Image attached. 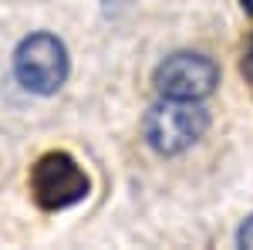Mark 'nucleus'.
<instances>
[{
	"label": "nucleus",
	"mask_w": 253,
	"mask_h": 250,
	"mask_svg": "<svg viewBox=\"0 0 253 250\" xmlns=\"http://www.w3.org/2000/svg\"><path fill=\"white\" fill-rule=\"evenodd\" d=\"M31 193L41 210H68L88 196V176L68 152H44L31 169Z\"/></svg>",
	"instance_id": "nucleus-3"
},
{
	"label": "nucleus",
	"mask_w": 253,
	"mask_h": 250,
	"mask_svg": "<svg viewBox=\"0 0 253 250\" xmlns=\"http://www.w3.org/2000/svg\"><path fill=\"white\" fill-rule=\"evenodd\" d=\"M236 240H240V247H253V216H247V223L240 227Z\"/></svg>",
	"instance_id": "nucleus-6"
},
{
	"label": "nucleus",
	"mask_w": 253,
	"mask_h": 250,
	"mask_svg": "<svg viewBox=\"0 0 253 250\" xmlns=\"http://www.w3.org/2000/svg\"><path fill=\"white\" fill-rule=\"evenodd\" d=\"M240 3H243V10H247V14H253V0H240Z\"/></svg>",
	"instance_id": "nucleus-7"
},
{
	"label": "nucleus",
	"mask_w": 253,
	"mask_h": 250,
	"mask_svg": "<svg viewBox=\"0 0 253 250\" xmlns=\"http://www.w3.org/2000/svg\"><path fill=\"white\" fill-rule=\"evenodd\" d=\"M240 71H243V78L253 85V38H250V44H247V51H243V64H240Z\"/></svg>",
	"instance_id": "nucleus-5"
},
{
	"label": "nucleus",
	"mask_w": 253,
	"mask_h": 250,
	"mask_svg": "<svg viewBox=\"0 0 253 250\" xmlns=\"http://www.w3.org/2000/svg\"><path fill=\"white\" fill-rule=\"evenodd\" d=\"M14 75L34 95H54L68 78V51L54 34H31L14 51Z\"/></svg>",
	"instance_id": "nucleus-2"
},
{
	"label": "nucleus",
	"mask_w": 253,
	"mask_h": 250,
	"mask_svg": "<svg viewBox=\"0 0 253 250\" xmlns=\"http://www.w3.org/2000/svg\"><path fill=\"white\" fill-rule=\"evenodd\" d=\"M210 125V115L199 101H179V98H166L156 108H149V115L142 122L145 142L162 155L186 152L196 146Z\"/></svg>",
	"instance_id": "nucleus-1"
},
{
	"label": "nucleus",
	"mask_w": 253,
	"mask_h": 250,
	"mask_svg": "<svg viewBox=\"0 0 253 250\" xmlns=\"http://www.w3.org/2000/svg\"><path fill=\"white\" fill-rule=\"evenodd\" d=\"M219 81V68L206 54L179 51L169 54L156 68V88L162 98H179V101H203Z\"/></svg>",
	"instance_id": "nucleus-4"
}]
</instances>
